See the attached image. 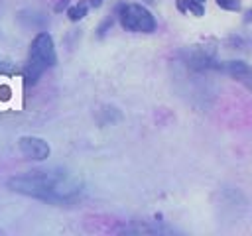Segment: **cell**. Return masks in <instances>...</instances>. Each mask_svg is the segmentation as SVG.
Wrapping results in <instances>:
<instances>
[{"instance_id": "11", "label": "cell", "mask_w": 252, "mask_h": 236, "mask_svg": "<svg viewBox=\"0 0 252 236\" xmlns=\"http://www.w3.org/2000/svg\"><path fill=\"white\" fill-rule=\"evenodd\" d=\"M193 2H199V4H203V2H205V0H193Z\"/></svg>"}, {"instance_id": "4", "label": "cell", "mask_w": 252, "mask_h": 236, "mask_svg": "<svg viewBox=\"0 0 252 236\" xmlns=\"http://www.w3.org/2000/svg\"><path fill=\"white\" fill-rule=\"evenodd\" d=\"M18 148L20 151L28 157V159H35V161H43L49 155V146L45 140L35 138V136H22L18 140Z\"/></svg>"}, {"instance_id": "7", "label": "cell", "mask_w": 252, "mask_h": 236, "mask_svg": "<svg viewBox=\"0 0 252 236\" xmlns=\"http://www.w3.org/2000/svg\"><path fill=\"white\" fill-rule=\"evenodd\" d=\"M183 4H185V10L193 12L195 16H203V14H205L203 4H199V2H193V0H183Z\"/></svg>"}, {"instance_id": "1", "label": "cell", "mask_w": 252, "mask_h": 236, "mask_svg": "<svg viewBox=\"0 0 252 236\" xmlns=\"http://www.w3.org/2000/svg\"><path fill=\"white\" fill-rule=\"evenodd\" d=\"M8 187L16 193L45 201V203H65L79 195L83 183L77 175L61 169H33L22 175H14Z\"/></svg>"}, {"instance_id": "6", "label": "cell", "mask_w": 252, "mask_h": 236, "mask_svg": "<svg viewBox=\"0 0 252 236\" xmlns=\"http://www.w3.org/2000/svg\"><path fill=\"white\" fill-rule=\"evenodd\" d=\"M87 10H89V4L87 2H79V4H75V6H71L67 10V16H69V20L77 22V20H81V18L87 16Z\"/></svg>"}, {"instance_id": "3", "label": "cell", "mask_w": 252, "mask_h": 236, "mask_svg": "<svg viewBox=\"0 0 252 236\" xmlns=\"http://www.w3.org/2000/svg\"><path fill=\"white\" fill-rule=\"evenodd\" d=\"M120 24L128 31H154L156 30V20L154 16L140 4H128L120 12Z\"/></svg>"}, {"instance_id": "2", "label": "cell", "mask_w": 252, "mask_h": 236, "mask_svg": "<svg viewBox=\"0 0 252 236\" xmlns=\"http://www.w3.org/2000/svg\"><path fill=\"white\" fill-rule=\"evenodd\" d=\"M55 63V47H53V39L49 33H39L35 35L32 49H30V61L26 67V79L30 85H33L39 75L49 69Z\"/></svg>"}, {"instance_id": "9", "label": "cell", "mask_w": 252, "mask_h": 236, "mask_svg": "<svg viewBox=\"0 0 252 236\" xmlns=\"http://www.w3.org/2000/svg\"><path fill=\"white\" fill-rule=\"evenodd\" d=\"M250 20H252V10L246 12V22H250Z\"/></svg>"}, {"instance_id": "5", "label": "cell", "mask_w": 252, "mask_h": 236, "mask_svg": "<svg viewBox=\"0 0 252 236\" xmlns=\"http://www.w3.org/2000/svg\"><path fill=\"white\" fill-rule=\"evenodd\" d=\"M220 69L224 73H228L230 77H234L236 81H240L242 85H246V88L252 90V67L246 65L244 61H228L224 65H220Z\"/></svg>"}, {"instance_id": "10", "label": "cell", "mask_w": 252, "mask_h": 236, "mask_svg": "<svg viewBox=\"0 0 252 236\" xmlns=\"http://www.w3.org/2000/svg\"><path fill=\"white\" fill-rule=\"evenodd\" d=\"M100 2H102V0H91V4H93V6H98Z\"/></svg>"}, {"instance_id": "8", "label": "cell", "mask_w": 252, "mask_h": 236, "mask_svg": "<svg viewBox=\"0 0 252 236\" xmlns=\"http://www.w3.org/2000/svg\"><path fill=\"white\" fill-rule=\"evenodd\" d=\"M217 4L224 10H238L240 8V0H217Z\"/></svg>"}]
</instances>
